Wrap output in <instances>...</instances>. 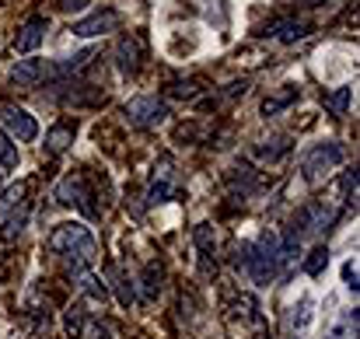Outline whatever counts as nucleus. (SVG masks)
<instances>
[{
    "label": "nucleus",
    "instance_id": "nucleus-1",
    "mask_svg": "<svg viewBox=\"0 0 360 339\" xmlns=\"http://www.w3.org/2000/svg\"><path fill=\"white\" fill-rule=\"evenodd\" d=\"M46 245H49V252L60 255L70 269H88V266H95V259H98V241H95L91 227H84L81 221L56 224Z\"/></svg>",
    "mask_w": 360,
    "mask_h": 339
},
{
    "label": "nucleus",
    "instance_id": "nucleus-2",
    "mask_svg": "<svg viewBox=\"0 0 360 339\" xmlns=\"http://www.w3.org/2000/svg\"><path fill=\"white\" fill-rule=\"evenodd\" d=\"M238 266L248 273L252 283H259V287L273 283V280L280 276V234L266 231L259 241L241 245L238 248Z\"/></svg>",
    "mask_w": 360,
    "mask_h": 339
},
{
    "label": "nucleus",
    "instance_id": "nucleus-3",
    "mask_svg": "<svg viewBox=\"0 0 360 339\" xmlns=\"http://www.w3.org/2000/svg\"><path fill=\"white\" fill-rule=\"evenodd\" d=\"M343 158H347V151L340 140H319L301 154V179L308 186H319L326 175H333L343 165Z\"/></svg>",
    "mask_w": 360,
    "mask_h": 339
},
{
    "label": "nucleus",
    "instance_id": "nucleus-4",
    "mask_svg": "<svg viewBox=\"0 0 360 339\" xmlns=\"http://www.w3.org/2000/svg\"><path fill=\"white\" fill-rule=\"evenodd\" d=\"M56 200L63 203V207H74L77 214H84L88 221H95L98 217V203H95V189L88 186V179L81 175V172H74V175H67L60 186H56Z\"/></svg>",
    "mask_w": 360,
    "mask_h": 339
},
{
    "label": "nucleus",
    "instance_id": "nucleus-5",
    "mask_svg": "<svg viewBox=\"0 0 360 339\" xmlns=\"http://www.w3.org/2000/svg\"><path fill=\"white\" fill-rule=\"evenodd\" d=\"M179 193V172H175V161L165 154L154 161L150 168V182H147V203L158 207V203H168L172 196Z\"/></svg>",
    "mask_w": 360,
    "mask_h": 339
},
{
    "label": "nucleus",
    "instance_id": "nucleus-6",
    "mask_svg": "<svg viewBox=\"0 0 360 339\" xmlns=\"http://www.w3.org/2000/svg\"><path fill=\"white\" fill-rule=\"evenodd\" d=\"M122 113L129 119V126H136V129H154V126H161V122L168 119V105H165L161 98H154V95H136V98L126 102Z\"/></svg>",
    "mask_w": 360,
    "mask_h": 339
},
{
    "label": "nucleus",
    "instance_id": "nucleus-7",
    "mask_svg": "<svg viewBox=\"0 0 360 339\" xmlns=\"http://www.w3.org/2000/svg\"><path fill=\"white\" fill-rule=\"evenodd\" d=\"M0 129H4L11 140H18V143H32V140L39 136L35 115L28 113V109H21V105H11V102L0 105Z\"/></svg>",
    "mask_w": 360,
    "mask_h": 339
},
{
    "label": "nucleus",
    "instance_id": "nucleus-8",
    "mask_svg": "<svg viewBox=\"0 0 360 339\" xmlns=\"http://www.w3.org/2000/svg\"><path fill=\"white\" fill-rule=\"evenodd\" d=\"M116 28H120V11H116V7H98L95 14L74 21L70 32H74L77 39H98V35H109V32H116Z\"/></svg>",
    "mask_w": 360,
    "mask_h": 339
},
{
    "label": "nucleus",
    "instance_id": "nucleus-9",
    "mask_svg": "<svg viewBox=\"0 0 360 339\" xmlns=\"http://www.w3.org/2000/svg\"><path fill=\"white\" fill-rule=\"evenodd\" d=\"M46 32H49V21H46V18H28V21L18 28V35H14V56H32V53L42 46Z\"/></svg>",
    "mask_w": 360,
    "mask_h": 339
},
{
    "label": "nucleus",
    "instance_id": "nucleus-10",
    "mask_svg": "<svg viewBox=\"0 0 360 339\" xmlns=\"http://www.w3.org/2000/svg\"><path fill=\"white\" fill-rule=\"evenodd\" d=\"M46 77H49V63L39 56H25L11 67V84H18V88H39Z\"/></svg>",
    "mask_w": 360,
    "mask_h": 339
},
{
    "label": "nucleus",
    "instance_id": "nucleus-11",
    "mask_svg": "<svg viewBox=\"0 0 360 339\" xmlns=\"http://www.w3.org/2000/svg\"><path fill=\"white\" fill-rule=\"evenodd\" d=\"M262 35H273L276 42L294 46V42H301V39L311 35V21H304V18H283V21H273Z\"/></svg>",
    "mask_w": 360,
    "mask_h": 339
},
{
    "label": "nucleus",
    "instance_id": "nucleus-12",
    "mask_svg": "<svg viewBox=\"0 0 360 339\" xmlns=\"http://www.w3.org/2000/svg\"><path fill=\"white\" fill-rule=\"evenodd\" d=\"M74 283H77V290L84 294V298H91L95 305H109V283L88 266V269H74Z\"/></svg>",
    "mask_w": 360,
    "mask_h": 339
},
{
    "label": "nucleus",
    "instance_id": "nucleus-13",
    "mask_svg": "<svg viewBox=\"0 0 360 339\" xmlns=\"http://www.w3.org/2000/svg\"><path fill=\"white\" fill-rule=\"evenodd\" d=\"M140 60H143V46L136 35H122L120 46H116V67H120L122 77H133L140 70Z\"/></svg>",
    "mask_w": 360,
    "mask_h": 339
},
{
    "label": "nucleus",
    "instance_id": "nucleus-14",
    "mask_svg": "<svg viewBox=\"0 0 360 339\" xmlns=\"http://www.w3.org/2000/svg\"><path fill=\"white\" fill-rule=\"evenodd\" d=\"M193 245H196V252H200L203 273L210 276V273H214V248H217V238H214V227L207 224V221L193 227Z\"/></svg>",
    "mask_w": 360,
    "mask_h": 339
},
{
    "label": "nucleus",
    "instance_id": "nucleus-15",
    "mask_svg": "<svg viewBox=\"0 0 360 339\" xmlns=\"http://www.w3.org/2000/svg\"><path fill=\"white\" fill-rule=\"evenodd\" d=\"M161 280H165L161 262H147L143 273H140V290H136V298L147 301V305H154V301L161 298Z\"/></svg>",
    "mask_w": 360,
    "mask_h": 339
},
{
    "label": "nucleus",
    "instance_id": "nucleus-16",
    "mask_svg": "<svg viewBox=\"0 0 360 339\" xmlns=\"http://www.w3.org/2000/svg\"><path fill=\"white\" fill-rule=\"evenodd\" d=\"M109 283H112V290H116V301H120L122 308H129V305H136V280L122 269V266H112L109 269Z\"/></svg>",
    "mask_w": 360,
    "mask_h": 339
},
{
    "label": "nucleus",
    "instance_id": "nucleus-17",
    "mask_svg": "<svg viewBox=\"0 0 360 339\" xmlns=\"http://www.w3.org/2000/svg\"><path fill=\"white\" fill-rule=\"evenodd\" d=\"M74 133H77V129H74L70 122H56V126L46 133V151H49V154H63V151L74 143Z\"/></svg>",
    "mask_w": 360,
    "mask_h": 339
},
{
    "label": "nucleus",
    "instance_id": "nucleus-18",
    "mask_svg": "<svg viewBox=\"0 0 360 339\" xmlns=\"http://www.w3.org/2000/svg\"><path fill=\"white\" fill-rule=\"evenodd\" d=\"M311 315H315V298H311V294H301L297 305L290 308V326H294V333H304V329L311 326Z\"/></svg>",
    "mask_w": 360,
    "mask_h": 339
},
{
    "label": "nucleus",
    "instance_id": "nucleus-19",
    "mask_svg": "<svg viewBox=\"0 0 360 339\" xmlns=\"http://www.w3.org/2000/svg\"><path fill=\"white\" fill-rule=\"evenodd\" d=\"M290 136H273V140H262L259 147H255V154L262 158V161H269V165H276L283 154H290Z\"/></svg>",
    "mask_w": 360,
    "mask_h": 339
},
{
    "label": "nucleus",
    "instance_id": "nucleus-20",
    "mask_svg": "<svg viewBox=\"0 0 360 339\" xmlns=\"http://www.w3.org/2000/svg\"><path fill=\"white\" fill-rule=\"evenodd\" d=\"M294 98H297V88H294V84H283V91H276V95H269V98L262 102V115L283 113L287 105H294Z\"/></svg>",
    "mask_w": 360,
    "mask_h": 339
},
{
    "label": "nucleus",
    "instance_id": "nucleus-21",
    "mask_svg": "<svg viewBox=\"0 0 360 339\" xmlns=\"http://www.w3.org/2000/svg\"><path fill=\"white\" fill-rule=\"evenodd\" d=\"M329 266V245H315L308 255H304V273L308 276H322Z\"/></svg>",
    "mask_w": 360,
    "mask_h": 339
},
{
    "label": "nucleus",
    "instance_id": "nucleus-22",
    "mask_svg": "<svg viewBox=\"0 0 360 339\" xmlns=\"http://www.w3.org/2000/svg\"><path fill=\"white\" fill-rule=\"evenodd\" d=\"M18 161H21V154H18V143L0 129V172L7 175V172H14L18 168Z\"/></svg>",
    "mask_w": 360,
    "mask_h": 339
},
{
    "label": "nucleus",
    "instance_id": "nucleus-23",
    "mask_svg": "<svg viewBox=\"0 0 360 339\" xmlns=\"http://www.w3.org/2000/svg\"><path fill=\"white\" fill-rule=\"evenodd\" d=\"M350 95H354V84H340L333 95H326L322 102L333 109L336 115H347V109H350Z\"/></svg>",
    "mask_w": 360,
    "mask_h": 339
},
{
    "label": "nucleus",
    "instance_id": "nucleus-24",
    "mask_svg": "<svg viewBox=\"0 0 360 339\" xmlns=\"http://www.w3.org/2000/svg\"><path fill=\"white\" fill-rule=\"evenodd\" d=\"M81 339H112V329L102 322V319H88L84 315V322H81V333H77Z\"/></svg>",
    "mask_w": 360,
    "mask_h": 339
},
{
    "label": "nucleus",
    "instance_id": "nucleus-25",
    "mask_svg": "<svg viewBox=\"0 0 360 339\" xmlns=\"http://www.w3.org/2000/svg\"><path fill=\"white\" fill-rule=\"evenodd\" d=\"M340 200L347 207L357 200V172H343V179H340Z\"/></svg>",
    "mask_w": 360,
    "mask_h": 339
},
{
    "label": "nucleus",
    "instance_id": "nucleus-26",
    "mask_svg": "<svg viewBox=\"0 0 360 339\" xmlns=\"http://www.w3.org/2000/svg\"><path fill=\"white\" fill-rule=\"evenodd\" d=\"M25 193H28V182H18V186H11V189L0 196V210H11V207H18V203L25 200Z\"/></svg>",
    "mask_w": 360,
    "mask_h": 339
},
{
    "label": "nucleus",
    "instance_id": "nucleus-27",
    "mask_svg": "<svg viewBox=\"0 0 360 339\" xmlns=\"http://www.w3.org/2000/svg\"><path fill=\"white\" fill-rule=\"evenodd\" d=\"M25 221H28V210H21V214H11L7 217V224H4V241H14L18 234H21V227H25Z\"/></svg>",
    "mask_w": 360,
    "mask_h": 339
},
{
    "label": "nucleus",
    "instance_id": "nucleus-28",
    "mask_svg": "<svg viewBox=\"0 0 360 339\" xmlns=\"http://www.w3.org/2000/svg\"><path fill=\"white\" fill-rule=\"evenodd\" d=\"M81 322H84V312H81V305L67 308V333H70V336H77V333H81Z\"/></svg>",
    "mask_w": 360,
    "mask_h": 339
},
{
    "label": "nucleus",
    "instance_id": "nucleus-29",
    "mask_svg": "<svg viewBox=\"0 0 360 339\" xmlns=\"http://www.w3.org/2000/svg\"><path fill=\"white\" fill-rule=\"evenodd\" d=\"M343 283H347V290H350V294H357V266H354V262H347V266H343Z\"/></svg>",
    "mask_w": 360,
    "mask_h": 339
},
{
    "label": "nucleus",
    "instance_id": "nucleus-30",
    "mask_svg": "<svg viewBox=\"0 0 360 339\" xmlns=\"http://www.w3.org/2000/svg\"><path fill=\"white\" fill-rule=\"evenodd\" d=\"M88 4H91V0H60V11L70 14V11H84Z\"/></svg>",
    "mask_w": 360,
    "mask_h": 339
},
{
    "label": "nucleus",
    "instance_id": "nucleus-31",
    "mask_svg": "<svg viewBox=\"0 0 360 339\" xmlns=\"http://www.w3.org/2000/svg\"><path fill=\"white\" fill-rule=\"evenodd\" d=\"M315 4H326V0H304V7H315Z\"/></svg>",
    "mask_w": 360,
    "mask_h": 339
},
{
    "label": "nucleus",
    "instance_id": "nucleus-32",
    "mask_svg": "<svg viewBox=\"0 0 360 339\" xmlns=\"http://www.w3.org/2000/svg\"><path fill=\"white\" fill-rule=\"evenodd\" d=\"M326 339H343V336H340V333H329V336H326Z\"/></svg>",
    "mask_w": 360,
    "mask_h": 339
},
{
    "label": "nucleus",
    "instance_id": "nucleus-33",
    "mask_svg": "<svg viewBox=\"0 0 360 339\" xmlns=\"http://www.w3.org/2000/svg\"><path fill=\"white\" fill-rule=\"evenodd\" d=\"M0 186H4V172H0Z\"/></svg>",
    "mask_w": 360,
    "mask_h": 339
}]
</instances>
